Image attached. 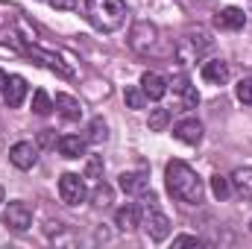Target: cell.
<instances>
[{
    "instance_id": "10",
    "label": "cell",
    "mask_w": 252,
    "mask_h": 249,
    "mask_svg": "<svg viewBox=\"0 0 252 249\" xmlns=\"http://www.w3.org/2000/svg\"><path fill=\"white\" fill-rule=\"evenodd\" d=\"M244 24H247V15L238 6H226V9H220L214 15V27L217 30H244Z\"/></svg>"
},
{
    "instance_id": "13",
    "label": "cell",
    "mask_w": 252,
    "mask_h": 249,
    "mask_svg": "<svg viewBox=\"0 0 252 249\" xmlns=\"http://www.w3.org/2000/svg\"><path fill=\"white\" fill-rule=\"evenodd\" d=\"M173 135L182 141V144H199L202 141V124L196 118H185L173 126Z\"/></svg>"
},
{
    "instance_id": "2",
    "label": "cell",
    "mask_w": 252,
    "mask_h": 249,
    "mask_svg": "<svg viewBox=\"0 0 252 249\" xmlns=\"http://www.w3.org/2000/svg\"><path fill=\"white\" fill-rule=\"evenodd\" d=\"M85 15L91 27L100 32H115L126 24V3L124 0H85Z\"/></svg>"
},
{
    "instance_id": "1",
    "label": "cell",
    "mask_w": 252,
    "mask_h": 249,
    "mask_svg": "<svg viewBox=\"0 0 252 249\" xmlns=\"http://www.w3.org/2000/svg\"><path fill=\"white\" fill-rule=\"evenodd\" d=\"M164 182H167V190H170L173 199L188 202V205H199V202H202L205 185H202V179L196 176V170H193L190 164H185V161H179V158L167 161V167H164Z\"/></svg>"
},
{
    "instance_id": "12",
    "label": "cell",
    "mask_w": 252,
    "mask_h": 249,
    "mask_svg": "<svg viewBox=\"0 0 252 249\" xmlns=\"http://www.w3.org/2000/svg\"><path fill=\"white\" fill-rule=\"evenodd\" d=\"M173 91L179 94V100H182V109H196V103H199V94H196V88L190 85V79L185 73H176L173 76Z\"/></svg>"
},
{
    "instance_id": "24",
    "label": "cell",
    "mask_w": 252,
    "mask_h": 249,
    "mask_svg": "<svg viewBox=\"0 0 252 249\" xmlns=\"http://www.w3.org/2000/svg\"><path fill=\"white\" fill-rule=\"evenodd\" d=\"M167 124H170V112H167V109H153V112H150V121H147L150 132H161Z\"/></svg>"
},
{
    "instance_id": "30",
    "label": "cell",
    "mask_w": 252,
    "mask_h": 249,
    "mask_svg": "<svg viewBox=\"0 0 252 249\" xmlns=\"http://www.w3.org/2000/svg\"><path fill=\"white\" fill-rule=\"evenodd\" d=\"M53 9H73L76 6V0H47Z\"/></svg>"
},
{
    "instance_id": "18",
    "label": "cell",
    "mask_w": 252,
    "mask_h": 249,
    "mask_svg": "<svg viewBox=\"0 0 252 249\" xmlns=\"http://www.w3.org/2000/svg\"><path fill=\"white\" fill-rule=\"evenodd\" d=\"M115 223H118V229H124V232H132L135 226H141V211H138V205H124V208H118V211H115Z\"/></svg>"
},
{
    "instance_id": "32",
    "label": "cell",
    "mask_w": 252,
    "mask_h": 249,
    "mask_svg": "<svg viewBox=\"0 0 252 249\" xmlns=\"http://www.w3.org/2000/svg\"><path fill=\"white\" fill-rule=\"evenodd\" d=\"M0 202H3V187H0Z\"/></svg>"
},
{
    "instance_id": "28",
    "label": "cell",
    "mask_w": 252,
    "mask_h": 249,
    "mask_svg": "<svg viewBox=\"0 0 252 249\" xmlns=\"http://www.w3.org/2000/svg\"><path fill=\"white\" fill-rule=\"evenodd\" d=\"M85 179H103V156H91L85 164Z\"/></svg>"
},
{
    "instance_id": "6",
    "label": "cell",
    "mask_w": 252,
    "mask_h": 249,
    "mask_svg": "<svg viewBox=\"0 0 252 249\" xmlns=\"http://www.w3.org/2000/svg\"><path fill=\"white\" fill-rule=\"evenodd\" d=\"M59 196H62L64 205H79V202H85V196H88L85 176H76V173H64L62 179H59Z\"/></svg>"
},
{
    "instance_id": "22",
    "label": "cell",
    "mask_w": 252,
    "mask_h": 249,
    "mask_svg": "<svg viewBox=\"0 0 252 249\" xmlns=\"http://www.w3.org/2000/svg\"><path fill=\"white\" fill-rule=\"evenodd\" d=\"M211 193L223 202V199H229L232 196V179H226V176H220V173H214L211 176Z\"/></svg>"
},
{
    "instance_id": "3",
    "label": "cell",
    "mask_w": 252,
    "mask_h": 249,
    "mask_svg": "<svg viewBox=\"0 0 252 249\" xmlns=\"http://www.w3.org/2000/svg\"><path fill=\"white\" fill-rule=\"evenodd\" d=\"M144 202H147V208H144V217H141V226L147 229V235L153 238V241H164L167 235H170V220H167V214H161L158 208H156V193L150 190H144Z\"/></svg>"
},
{
    "instance_id": "20",
    "label": "cell",
    "mask_w": 252,
    "mask_h": 249,
    "mask_svg": "<svg viewBox=\"0 0 252 249\" xmlns=\"http://www.w3.org/2000/svg\"><path fill=\"white\" fill-rule=\"evenodd\" d=\"M232 187H235L244 199L252 202V167H238V170L232 173Z\"/></svg>"
},
{
    "instance_id": "16",
    "label": "cell",
    "mask_w": 252,
    "mask_h": 249,
    "mask_svg": "<svg viewBox=\"0 0 252 249\" xmlns=\"http://www.w3.org/2000/svg\"><path fill=\"white\" fill-rule=\"evenodd\" d=\"M56 147H59V153H62L64 158H79V156H85L88 141L79 138V135H64V138L56 141Z\"/></svg>"
},
{
    "instance_id": "21",
    "label": "cell",
    "mask_w": 252,
    "mask_h": 249,
    "mask_svg": "<svg viewBox=\"0 0 252 249\" xmlns=\"http://www.w3.org/2000/svg\"><path fill=\"white\" fill-rule=\"evenodd\" d=\"M53 109H56V106H53V100L47 97V91H41V88H38V91L32 94V112H35L38 118H47Z\"/></svg>"
},
{
    "instance_id": "31",
    "label": "cell",
    "mask_w": 252,
    "mask_h": 249,
    "mask_svg": "<svg viewBox=\"0 0 252 249\" xmlns=\"http://www.w3.org/2000/svg\"><path fill=\"white\" fill-rule=\"evenodd\" d=\"M3 85H6V73L0 70V97H3Z\"/></svg>"
},
{
    "instance_id": "9",
    "label": "cell",
    "mask_w": 252,
    "mask_h": 249,
    "mask_svg": "<svg viewBox=\"0 0 252 249\" xmlns=\"http://www.w3.org/2000/svg\"><path fill=\"white\" fill-rule=\"evenodd\" d=\"M24 97H27V79L18 76V73L6 76V85H3V100H6V106H9V109H18V106L24 103Z\"/></svg>"
},
{
    "instance_id": "23",
    "label": "cell",
    "mask_w": 252,
    "mask_h": 249,
    "mask_svg": "<svg viewBox=\"0 0 252 249\" xmlns=\"http://www.w3.org/2000/svg\"><path fill=\"white\" fill-rule=\"evenodd\" d=\"M106 138H109V126H106V121H103V118H94L91 126H88V141H91V144H103Z\"/></svg>"
},
{
    "instance_id": "26",
    "label": "cell",
    "mask_w": 252,
    "mask_h": 249,
    "mask_svg": "<svg viewBox=\"0 0 252 249\" xmlns=\"http://www.w3.org/2000/svg\"><path fill=\"white\" fill-rule=\"evenodd\" d=\"M124 100L129 109H144V103H147V94L141 91V88H135V85H129L124 91Z\"/></svg>"
},
{
    "instance_id": "7",
    "label": "cell",
    "mask_w": 252,
    "mask_h": 249,
    "mask_svg": "<svg viewBox=\"0 0 252 249\" xmlns=\"http://www.w3.org/2000/svg\"><path fill=\"white\" fill-rule=\"evenodd\" d=\"M6 226L9 229H15V232H27L30 226H32V211H30V205L27 202H21V199H15V202H9V208H6Z\"/></svg>"
},
{
    "instance_id": "29",
    "label": "cell",
    "mask_w": 252,
    "mask_h": 249,
    "mask_svg": "<svg viewBox=\"0 0 252 249\" xmlns=\"http://www.w3.org/2000/svg\"><path fill=\"white\" fill-rule=\"evenodd\" d=\"M202 241L199 238H193V235H179V238H173V247H199Z\"/></svg>"
},
{
    "instance_id": "15",
    "label": "cell",
    "mask_w": 252,
    "mask_h": 249,
    "mask_svg": "<svg viewBox=\"0 0 252 249\" xmlns=\"http://www.w3.org/2000/svg\"><path fill=\"white\" fill-rule=\"evenodd\" d=\"M53 106H56V112L62 115L64 121H70V124L82 118V106H79V100H76V97H70V94H56Z\"/></svg>"
},
{
    "instance_id": "19",
    "label": "cell",
    "mask_w": 252,
    "mask_h": 249,
    "mask_svg": "<svg viewBox=\"0 0 252 249\" xmlns=\"http://www.w3.org/2000/svg\"><path fill=\"white\" fill-rule=\"evenodd\" d=\"M121 190L129 196H141L147 190V173H121Z\"/></svg>"
},
{
    "instance_id": "33",
    "label": "cell",
    "mask_w": 252,
    "mask_h": 249,
    "mask_svg": "<svg viewBox=\"0 0 252 249\" xmlns=\"http://www.w3.org/2000/svg\"><path fill=\"white\" fill-rule=\"evenodd\" d=\"M250 229H252V223H250Z\"/></svg>"
},
{
    "instance_id": "25",
    "label": "cell",
    "mask_w": 252,
    "mask_h": 249,
    "mask_svg": "<svg viewBox=\"0 0 252 249\" xmlns=\"http://www.w3.org/2000/svg\"><path fill=\"white\" fill-rule=\"evenodd\" d=\"M91 199H94L97 208H109V205H112V187L106 185V182H97L94 193H91Z\"/></svg>"
},
{
    "instance_id": "27",
    "label": "cell",
    "mask_w": 252,
    "mask_h": 249,
    "mask_svg": "<svg viewBox=\"0 0 252 249\" xmlns=\"http://www.w3.org/2000/svg\"><path fill=\"white\" fill-rule=\"evenodd\" d=\"M235 94H238V100H241L244 106H252V76H244V79L238 82Z\"/></svg>"
},
{
    "instance_id": "17",
    "label": "cell",
    "mask_w": 252,
    "mask_h": 249,
    "mask_svg": "<svg viewBox=\"0 0 252 249\" xmlns=\"http://www.w3.org/2000/svg\"><path fill=\"white\" fill-rule=\"evenodd\" d=\"M30 53H32V56H35V59H38V62H41V64H47L50 70H56L59 76H73V70H70L67 64H62V59H59L56 53H47V50H38L35 44L30 47Z\"/></svg>"
},
{
    "instance_id": "11",
    "label": "cell",
    "mask_w": 252,
    "mask_h": 249,
    "mask_svg": "<svg viewBox=\"0 0 252 249\" xmlns=\"http://www.w3.org/2000/svg\"><path fill=\"white\" fill-rule=\"evenodd\" d=\"M141 91L147 94V100H161L167 94V79L161 73H156V70H147L141 76Z\"/></svg>"
},
{
    "instance_id": "14",
    "label": "cell",
    "mask_w": 252,
    "mask_h": 249,
    "mask_svg": "<svg viewBox=\"0 0 252 249\" xmlns=\"http://www.w3.org/2000/svg\"><path fill=\"white\" fill-rule=\"evenodd\" d=\"M199 73H202V79L208 85H223L229 79V64L223 62V59H208V62H202Z\"/></svg>"
},
{
    "instance_id": "5",
    "label": "cell",
    "mask_w": 252,
    "mask_h": 249,
    "mask_svg": "<svg viewBox=\"0 0 252 249\" xmlns=\"http://www.w3.org/2000/svg\"><path fill=\"white\" fill-rule=\"evenodd\" d=\"M156 38H158V30L150 21H135L132 30H129V47L135 53H141V56L156 47Z\"/></svg>"
},
{
    "instance_id": "4",
    "label": "cell",
    "mask_w": 252,
    "mask_h": 249,
    "mask_svg": "<svg viewBox=\"0 0 252 249\" xmlns=\"http://www.w3.org/2000/svg\"><path fill=\"white\" fill-rule=\"evenodd\" d=\"M208 50H211V38H208L202 30L185 32V35L179 38V44H176V56H179L182 62H199Z\"/></svg>"
},
{
    "instance_id": "8",
    "label": "cell",
    "mask_w": 252,
    "mask_h": 249,
    "mask_svg": "<svg viewBox=\"0 0 252 249\" xmlns=\"http://www.w3.org/2000/svg\"><path fill=\"white\" fill-rule=\"evenodd\" d=\"M9 161H12L18 170H30V167H35V161H38V150H35V144H30V141H18V144H12V150H9Z\"/></svg>"
}]
</instances>
